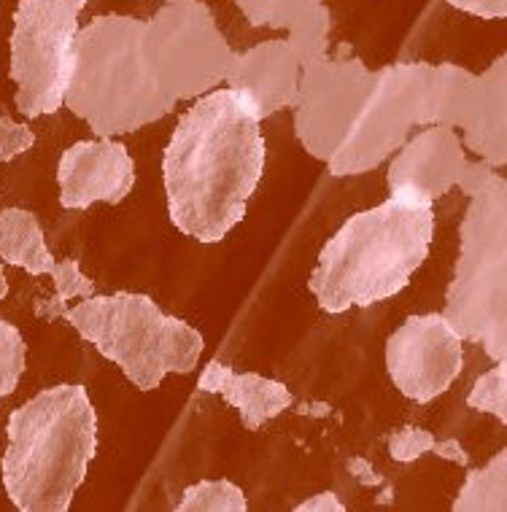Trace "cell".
I'll use <instances>...</instances> for the list:
<instances>
[{
	"mask_svg": "<svg viewBox=\"0 0 507 512\" xmlns=\"http://www.w3.org/2000/svg\"><path fill=\"white\" fill-rule=\"evenodd\" d=\"M265 173V135L259 119L214 89L181 116L162 154L168 216L181 235L219 243L246 216Z\"/></svg>",
	"mask_w": 507,
	"mask_h": 512,
	"instance_id": "6da1fadb",
	"label": "cell"
},
{
	"mask_svg": "<svg viewBox=\"0 0 507 512\" xmlns=\"http://www.w3.org/2000/svg\"><path fill=\"white\" fill-rule=\"evenodd\" d=\"M432 240V205L389 197L386 203L348 216L319 251L308 286L327 313L370 308L408 286L429 256Z\"/></svg>",
	"mask_w": 507,
	"mask_h": 512,
	"instance_id": "7a4b0ae2",
	"label": "cell"
},
{
	"mask_svg": "<svg viewBox=\"0 0 507 512\" xmlns=\"http://www.w3.org/2000/svg\"><path fill=\"white\" fill-rule=\"evenodd\" d=\"M3 488L22 512H65L98 451V415L84 386H52L9 418Z\"/></svg>",
	"mask_w": 507,
	"mask_h": 512,
	"instance_id": "3957f363",
	"label": "cell"
},
{
	"mask_svg": "<svg viewBox=\"0 0 507 512\" xmlns=\"http://www.w3.org/2000/svg\"><path fill=\"white\" fill-rule=\"evenodd\" d=\"M143 19L103 14L76 30L65 62L63 106L98 138L138 133L173 114L141 52Z\"/></svg>",
	"mask_w": 507,
	"mask_h": 512,
	"instance_id": "277c9868",
	"label": "cell"
},
{
	"mask_svg": "<svg viewBox=\"0 0 507 512\" xmlns=\"http://www.w3.org/2000/svg\"><path fill=\"white\" fill-rule=\"evenodd\" d=\"M63 318L141 391L160 389L170 372H192L205 351L195 327L162 313L146 294H92L65 308Z\"/></svg>",
	"mask_w": 507,
	"mask_h": 512,
	"instance_id": "5b68a950",
	"label": "cell"
},
{
	"mask_svg": "<svg viewBox=\"0 0 507 512\" xmlns=\"http://www.w3.org/2000/svg\"><path fill=\"white\" fill-rule=\"evenodd\" d=\"M443 318L491 362H507V181L494 176L470 197Z\"/></svg>",
	"mask_w": 507,
	"mask_h": 512,
	"instance_id": "8992f818",
	"label": "cell"
},
{
	"mask_svg": "<svg viewBox=\"0 0 507 512\" xmlns=\"http://www.w3.org/2000/svg\"><path fill=\"white\" fill-rule=\"evenodd\" d=\"M141 52L152 81L173 103L222 87L235 57L203 0L165 3L152 19H143Z\"/></svg>",
	"mask_w": 507,
	"mask_h": 512,
	"instance_id": "52a82bcc",
	"label": "cell"
},
{
	"mask_svg": "<svg viewBox=\"0 0 507 512\" xmlns=\"http://www.w3.org/2000/svg\"><path fill=\"white\" fill-rule=\"evenodd\" d=\"M435 124L432 65L394 62L375 71V87L354 130L327 162L332 176H362L381 168L413 130Z\"/></svg>",
	"mask_w": 507,
	"mask_h": 512,
	"instance_id": "ba28073f",
	"label": "cell"
},
{
	"mask_svg": "<svg viewBox=\"0 0 507 512\" xmlns=\"http://www.w3.org/2000/svg\"><path fill=\"white\" fill-rule=\"evenodd\" d=\"M375 71L354 54L305 65L292 103L294 135L313 159L330 162L370 100Z\"/></svg>",
	"mask_w": 507,
	"mask_h": 512,
	"instance_id": "9c48e42d",
	"label": "cell"
},
{
	"mask_svg": "<svg viewBox=\"0 0 507 512\" xmlns=\"http://www.w3.org/2000/svg\"><path fill=\"white\" fill-rule=\"evenodd\" d=\"M464 364V340L443 313L410 316L386 340V372L402 397L427 405L451 389Z\"/></svg>",
	"mask_w": 507,
	"mask_h": 512,
	"instance_id": "30bf717a",
	"label": "cell"
},
{
	"mask_svg": "<svg viewBox=\"0 0 507 512\" xmlns=\"http://www.w3.org/2000/svg\"><path fill=\"white\" fill-rule=\"evenodd\" d=\"M467 165V149L451 127L429 124L421 133L410 135L400 151H394L386 173L389 197L416 205H435L448 195Z\"/></svg>",
	"mask_w": 507,
	"mask_h": 512,
	"instance_id": "8fae6325",
	"label": "cell"
},
{
	"mask_svg": "<svg viewBox=\"0 0 507 512\" xmlns=\"http://www.w3.org/2000/svg\"><path fill=\"white\" fill-rule=\"evenodd\" d=\"M60 205L84 211L95 203H122L135 186V159L114 138L73 143L57 165Z\"/></svg>",
	"mask_w": 507,
	"mask_h": 512,
	"instance_id": "7c38bea8",
	"label": "cell"
},
{
	"mask_svg": "<svg viewBox=\"0 0 507 512\" xmlns=\"http://www.w3.org/2000/svg\"><path fill=\"white\" fill-rule=\"evenodd\" d=\"M300 62L284 41H262L246 52L235 54L227 71V92L254 119H267L284 108H292L300 84Z\"/></svg>",
	"mask_w": 507,
	"mask_h": 512,
	"instance_id": "4fadbf2b",
	"label": "cell"
},
{
	"mask_svg": "<svg viewBox=\"0 0 507 512\" xmlns=\"http://www.w3.org/2000/svg\"><path fill=\"white\" fill-rule=\"evenodd\" d=\"M456 130L462 143L491 168L507 162V57L499 54L489 68L472 76Z\"/></svg>",
	"mask_w": 507,
	"mask_h": 512,
	"instance_id": "5bb4252c",
	"label": "cell"
},
{
	"mask_svg": "<svg viewBox=\"0 0 507 512\" xmlns=\"http://www.w3.org/2000/svg\"><path fill=\"white\" fill-rule=\"evenodd\" d=\"M197 389L205 394H222L238 410L246 429H259L294 405L292 391L281 380L265 378L257 372H235L222 362H211L205 367L197 380Z\"/></svg>",
	"mask_w": 507,
	"mask_h": 512,
	"instance_id": "9a60e30c",
	"label": "cell"
},
{
	"mask_svg": "<svg viewBox=\"0 0 507 512\" xmlns=\"http://www.w3.org/2000/svg\"><path fill=\"white\" fill-rule=\"evenodd\" d=\"M0 259L22 267L30 275H52L57 259L46 246V235L36 213L25 208H6L0 213Z\"/></svg>",
	"mask_w": 507,
	"mask_h": 512,
	"instance_id": "2e32d148",
	"label": "cell"
},
{
	"mask_svg": "<svg viewBox=\"0 0 507 512\" xmlns=\"http://www.w3.org/2000/svg\"><path fill=\"white\" fill-rule=\"evenodd\" d=\"M507 510V453L499 451L486 467L464 477L454 499V512H505Z\"/></svg>",
	"mask_w": 507,
	"mask_h": 512,
	"instance_id": "e0dca14e",
	"label": "cell"
},
{
	"mask_svg": "<svg viewBox=\"0 0 507 512\" xmlns=\"http://www.w3.org/2000/svg\"><path fill=\"white\" fill-rule=\"evenodd\" d=\"M424 453H435L440 459L454 461L459 467L470 464V453L464 451L456 440H437L435 434L421 429V426H402L389 437V456L400 464L421 459Z\"/></svg>",
	"mask_w": 507,
	"mask_h": 512,
	"instance_id": "ac0fdd59",
	"label": "cell"
},
{
	"mask_svg": "<svg viewBox=\"0 0 507 512\" xmlns=\"http://www.w3.org/2000/svg\"><path fill=\"white\" fill-rule=\"evenodd\" d=\"M330 33H332V11L327 3H321L313 11H308L303 19H297L289 30H286V44L294 52L300 68L313 65V62L330 57Z\"/></svg>",
	"mask_w": 507,
	"mask_h": 512,
	"instance_id": "d6986e66",
	"label": "cell"
},
{
	"mask_svg": "<svg viewBox=\"0 0 507 512\" xmlns=\"http://www.w3.org/2000/svg\"><path fill=\"white\" fill-rule=\"evenodd\" d=\"M178 512H246L249 502L241 486L227 477L219 480H200L181 494Z\"/></svg>",
	"mask_w": 507,
	"mask_h": 512,
	"instance_id": "ffe728a7",
	"label": "cell"
},
{
	"mask_svg": "<svg viewBox=\"0 0 507 512\" xmlns=\"http://www.w3.org/2000/svg\"><path fill=\"white\" fill-rule=\"evenodd\" d=\"M235 3L254 27L289 30L297 19H303L324 0H235Z\"/></svg>",
	"mask_w": 507,
	"mask_h": 512,
	"instance_id": "44dd1931",
	"label": "cell"
},
{
	"mask_svg": "<svg viewBox=\"0 0 507 512\" xmlns=\"http://www.w3.org/2000/svg\"><path fill=\"white\" fill-rule=\"evenodd\" d=\"M54 281V297L44 305H36V316L46 318V321H52V318L63 316V310L68 308L65 302L71 300H84V297H92L95 294V283L89 281L87 275L81 273V267L76 259H63V262H57L52 273Z\"/></svg>",
	"mask_w": 507,
	"mask_h": 512,
	"instance_id": "7402d4cb",
	"label": "cell"
},
{
	"mask_svg": "<svg viewBox=\"0 0 507 512\" xmlns=\"http://www.w3.org/2000/svg\"><path fill=\"white\" fill-rule=\"evenodd\" d=\"M467 405L478 413H489L499 424H507V362H494L489 372L475 380Z\"/></svg>",
	"mask_w": 507,
	"mask_h": 512,
	"instance_id": "603a6c76",
	"label": "cell"
},
{
	"mask_svg": "<svg viewBox=\"0 0 507 512\" xmlns=\"http://www.w3.org/2000/svg\"><path fill=\"white\" fill-rule=\"evenodd\" d=\"M27 345L25 337L14 324L0 318V399L14 394L25 375Z\"/></svg>",
	"mask_w": 507,
	"mask_h": 512,
	"instance_id": "cb8c5ba5",
	"label": "cell"
},
{
	"mask_svg": "<svg viewBox=\"0 0 507 512\" xmlns=\"http://www.w3.org/2000/svg\"><path fill=\"white\" fill-rule=\"evenodd\" d=\"M36 143V133L27 124L14 122L11 116H0V162L25 154L33 149Z\"/></svg>",
	"mask_w": 507,
	"mask_h": 512,
	"instance_id": "d4e9b609",
	"label": "cell"
},
{
	"mask_svg": "<svg viewBox=\"0 0 507 512\" xmlns=\"http://www.w3.org/2000/svg\"><path fill=\"white\" fill-rule=\"evenodd\" d=\"M494 176H497V168H491L489 162L478 159V162H467V165H464L462 176H459L456 186H459V192H462L464 197H472L478 195Z\"/></svg>",
	"mask_w": 507,
	"mask_h": 512,
	"instance_id": "484cf974",
	"label": "cell"
},
{
	"mask_svg": "<svg viewBox=\"0 0 507 512\" xmlns=\"http://www.w3.org/2000/svg\"><path fill=\"white\" fill-rule=\"evenodd\" d=\"M454 9L481 19H505L507 0H448Z\"/></svg>",
	"mask_w": 507,
	"mask_h": 512,
	"instance_id": "4316f807",
	"label": "cell"
},
{
	"mask_svg": "<svg viewBox=\"0 0 507 512\" xmlns=\"http://www.w3.org/2000/svg\"><path fill=\"white\" fill-rule=\"evenodd\" d=\"M297 512H346V504L340 502L335 491H321V494L308 496L305 502L294 507Z\"/></svg>",
	"mask_w": 507,
	"mask_h": 512,
	"instance_id": "83f0119b",
	"label": "cell"
},
{
	"mask_svg": "<svg viewBox=\"0 0 507 512\" xmlns=\"http://www.w3.org/2000/svg\"><path fill=\"white\" fill-rule=\"evenodd\" d=\"M348 472L354 475V480L359 486H367V488H375V486H383V475H378L373 469V464L362 456H354V459H348Z\"/></svg>",
	"mask_w": 507,
	"mask_h": 512,
	"instance_id": "f1b7e54d",
	"label": "cell"
},
{
	"mask_svg": "<svg viewBox=\"0 0 507 512\" xmlns=\"http://www.w3.org/2000/svg\"><path fill=\"white\" fill-rule=\"evenodd\" d=\"M9 294V281H6V273H3V259H0V300H6Z\"/></svg>",
	"mask_w": 507,
	"mask_h": 512,
	"instance_id": "f546056e",
	"label": "cell"
},
{
	"mask_svg": "<svg viewBox=\"0 0 507 512\" xmlns=\"http://www.w3.org/2000/svg\"><path fill=\"white\" fill-rule=\"evenodd\" d=\"M165 3H181V0H165Z\"/></svg>",
	"mask_w": 507,
	"mask_h": 512,
	"instance_id": "4dcf8cb0",
	"label": "cell"
}]
</instances>
